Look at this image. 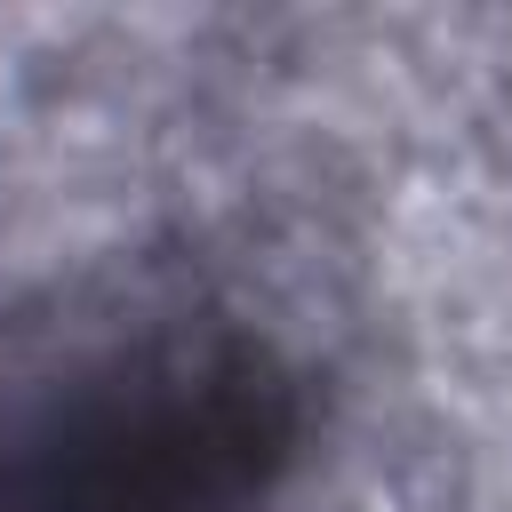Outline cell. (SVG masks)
<instances>
[{"label":"cell","mask_w":512,"mask_h":512,"mask_svg":"<svg viewBox=\"0 0 512 512\" xmlns=\"http://www.w3.org/2000/svg\"><path fill=\"white\" fill-rule=\"evenodd\" d=\"M304 384L208 296L0 320V512H272Z\"/></svg>","instance_id":"obj_1"}]
</instances>
